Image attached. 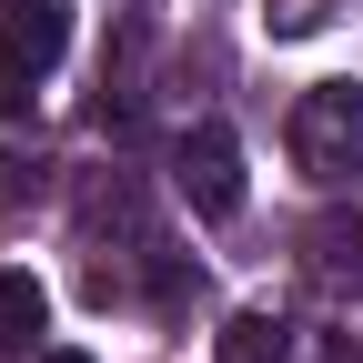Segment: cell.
I'll return each mask as SVG.
<instances>
[{
  "instance_id": "obj_6",
  "label": "cell",
  "mask_w": 363,
  "mask_h": 363,
  "mask_svg": "<svg viewBox=\"0 0 363 363\" xmlns=\"http://www.w3.org/2000/svg\"><path fill=\"white\" fill-rule=\"evenodd\" d=\"M40 363H91V353H40Z\"/></svg>"
},
{
  "instance_id": "obj_4",
  "label": "cell",
  "mask_w": 363,
  "mask_h": 363,
  "mask_svg": "<svg viewBox=\"0 0 363 363\" xmlns=\"http://www.w3.org/2000/svg\"><path fill=\"white\" fill-rule=\"evenodd\" d=\"M212 363H293V323L283 313H233L212 343Z\"/></svg>"
},
{
  "instance_id": "obj_5",
  "label": "cell",
  "mask_w": 363,
  "mask_h": 363,
  "mask_svg": "<svg viewBox=\"0 0 363 363\" xmlns=\"http://www.w3.org/2000/svg\"><path fill=\"white\" fill-rule=\"evenodd\" d=\"M40 333H51V293L30 272H0V353H30Z\"/></svg>"
},
{
  "instance_id": "obj_2",
  "label": "cell",
  "mask_w": 363,
  "mask_h": 363,
  "mask_svg": "<svg viewBox=\"0 0 363 363\" xmlns=\"http://www.w3.org/2000/svg\"><path fill=\"white\" fill-rule=\"evenodd\" d=\"M71 51V0H0V101L30 111V81Z\"/></svg>"
},
{
  "instance_id": "obj_1",
  "label": "cell",
  "mask_w": 363,
  "mask_h": 363,
  "mask_svg": "<svg viewBox=\"0 0 363 363\" xmlns=\"http://www.w3.org/2000/svg\"><path fill=\"white\" fill-rule=\"evenodd\" d=\"M293 162L313 182H343L363 162V91L353 81H313L303 101H293Z\"/></svg>"
},
{
  "instance_id": "obj_3",
  "label": "cell",
  "mask_w": 363,
  "mask_h": 363,
  "mask_svg": "<svg viewBox=\"0 0 363 363\" xmlns=\"http://www.w3.org/2000/svg\"><path fill=\"white\" fill-rule=\"evenodd\" d=\"M172 182H182V202H192L202 222H233L242 212V142L222 121H192L182 152H172Z\"/></svg>"
}]
</instances>
